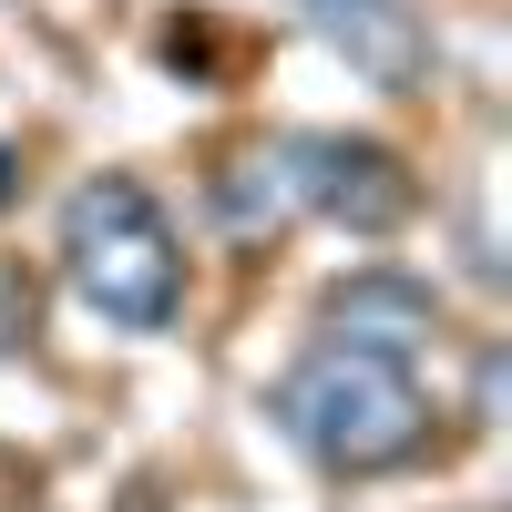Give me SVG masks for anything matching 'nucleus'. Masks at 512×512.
<instances>
[{"instance_id": "nucleus-1", "label": "nucleus", "mask_w": 512, "mask_h": 512, "mask_svg": "<svg viewBox=\"0 0 512 512\" xmlns=\"http://www.w3.org/2000/svg\"><path fill=\"white\" fill-rule=\"evenodd\" d=\"M267 420L318 461L328 482H379V472H410L431 451V420L441 400L420 390L410 359H379V349H349V338H318L297 349L267 390Z\"/></svg>"}, {"instance_id": "nucleus-2", "label": "nucleus", "mask_w": 512, "mask_h": 512, "mask_svg": "<svg viewBox=\"0 0 512 512\" xmlns=\"http://www.w3.org/2000/svg\"><path fill=\"white\" fill-rule=\"evenodd\" d=\"M62 277H72V297L103 328L154 338L185 308V236L134 175H93L62 205Z\"/></svg>"}, {"instance_id": "nucleus-3", "label": "nucleus", "mask_w": 512, "mask_h": 512, "mask_svg": "<svg viewBox=\"0 0 512 512\" xmlns=\"http://www.w3.org/2000/svg\"><path fill=\"white\" fill-rule=\"evenodd\" d=\"M277 154H287L297 216H328V226H349V236H400L420 216L410 154L379 144V134H277Z\"/></svg>"}, {"instance_id": "nucleus-4", "label": "nucleus", "mask_w": 512, "mask_h": 512, "mask_svg": "<svg viewBox=\"0 0 512 512\" xmlns=\"http://www.w3.org/2000/svg\"><path fill=\"white\" fill-rule=\"evenodd\" d=\"M318 338H349V349H379V359H420L441 338V287L410 277V267H349L318 297Z\"/></svg>"}, {"instance_id": "nucleus-5", "label": "nucleus", "mask_w": 512, "mask_h": 512, "mask_svg": "<svg viewBox=\"0 0 512 512\" xmlns=\"http://www.w3.org/2000/svg\"><path fill=\"white\" fill-rule=\"evenodd\" d=\"M297 11L369 93H420L431 82V31H420L410 0H297Z\"/></svg>"}, {"instance_id": "nucleus-6", "label": "nucleus", "mask_w": 512, "mask_h": 512, "mask_svg": "<svg viewBox=\"0 0 512 512\" xmlns=\"http://www.w3.org/2000/svg\"><path fill=\"white\" fill-rule=\"evenodd\" d=\"M205 195H216V216H226V236H287L297 226V195H287V154H277V134H256V144H236L216 175H205Z\"/></svg>"}, {"instance_id": "nucleus-7", "label": "nucleus", "mask_w": 512, "mask_h": 512, "mask_svg": "<svg viewBox=\"0 0 512 512\" xmlns=\"http://www.w3.org/2000/svg\"><path fill=\"white\" fill-rule=\"evenodd\" d=\"M11 205H21V154L0 144V216H11Z\"/></svg>"}, {"instance_id": "nucleus-8", "label": "nucleus", "mask_w": 512, "mask_h": 512, "mask_svg": "<svg viewBox=\"0 0 512 512\" xmlns=\"http://www.w3.org/2000/svg\"><path fill=\"white\" fill-rule=\"evenodd\" d=\"M134 512H154V502H134Z\"/></svg>"}]
</instances>
